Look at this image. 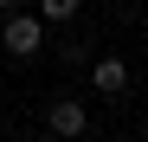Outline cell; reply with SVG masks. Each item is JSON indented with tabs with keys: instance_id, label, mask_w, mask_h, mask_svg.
I'll list each match as a JSON object with an SVG mask.
<instances>
[{
	"instance_id": "1",
	"label": "cell",
	"mask_w": 148,
	"mask_h": 142,
	"mask_svg": "<svg viewBox=\"0 0 148 142\" xmlns=\"http://www.w3.org/2000/svg\"><path fill=\"white\" fill-rule=\"evenodd\" d=\"M0 45H7L13 58H39V52H45V19H39V13H7Z\"/></svg>"
},
{
	"instance_id": "2",
	"label": "cell",
	"mask_w": 148,
	"mask_h": 142,
	"mask_svg": "<svg viewBox=\"0 0 148 142\" xmlns=\"http://www.w3.org/2000/svg\"><path fill=\"white\" fill-rule=\"evenodd\" d=\"M90 90L97 97H122L129 90V58H97L90 65Z\"/></svg>"
},
{
	"instance_id": "3",
	"label": "cell",
	"mask_w": 148,
	"mask_h": 142,
	"mask_svg": "<svg viewBox=\"0 0 148 142\" xmlns=\"http://www.w3.org/2000/svg\"><path fill=\"white\" fill-rule=\"evenodd\" d=\"M45 123H52V136H84V129H90V110H84L77 97H58L52 110H45Z\"/></svg>"
},
{
	"instance_id": "4",
	"label": "cell",
	"mask_w": 148,
	"mask_h": 142,
	"mask_svg": "<svg viewBox=\"0 0 148 142\" xmlns=\"http://www.w3.org/2000/svg\"><path fill=\"white\" fill-rule=\"evenodd\" d=\"M84 0H39V19H77Z\"/></svg>"
},
{
	"instance_id": "5",
	"label": "cell",
	"mask_w": 148,
	"mask_h": 142,
	"mask_svg": "<svg viewBox=\"0 0 148 142\" xmlns=\"http://www.w3.org/2000/svg\"><path fill=\"white\" fill-rule=\"evenodd\" d=\"M13 7H19V0H0V13H13Z\"/></svg>"
}]
</instances>
